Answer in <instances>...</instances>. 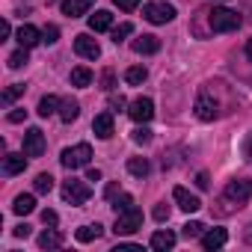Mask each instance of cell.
<instances>
[{
	"mask_svg": "<svg viewBox=\"0 0 252 252\" xmlns=\"http://www.w3.org/2000/svg\"><path fill=\"white\" fill-rule=\"evenodd\" d=\"M249 158H252V143H249Z\"/></svg>",
	"mask_w": 252,
	"mask_h": 252,
	"instance_id": "49",
	"label": "cell"
},
{
	"mask_svg": "<svg viewBox=\"0 0 252 252\" xmlns=\"http://www.w3.org/2000/svg\"><path fill=\"white\" fill-rule=\"evenodd\" d=\"M113 6L122 9V12H134V9L140 6V0H113Z\"/></svg>",
	"mask_w": 252,
	"mask_h": 252,
	"instance_id": "36",
	"label": "cell"
},
{
	"mask_svg": "<svg viewBox=\"0 0 252 252\" xmlns=\"http://www.w3.org/2000/svg\"><path fill=\"white\" fill-rule=\"evenodd\" d=\"M143 15H146L152 24H169L178 12H175V6H172V3L155 0V3H146V6H143Z\"/></svg>",
	"mask_w": 252,
	"mask_h": 252,
	"instance_id": "5",
	"label": "cell"
},
{
	"mask_svg": "<svg viewBox=\"0 0 252 252\" xmlns=\"http://www.w3.org/2000/svg\"><path fill=\"white\" fill-rule=\"evenodd\" d=\"M92 134H95L98 140H110V137L116 134V128H113V113H98V116L92 119Z\"/></svg>",
	"mask_w": 252,
	"mask_h": 252,
	"instance_id": "11",
	"label": "cell"
},
{
	"mask_svg": "<svg viewBox=\"0 0 252 252\" xmlns=\"http://www.w3.org/2000/svg\"><path fill=\"white\" fill-rule=\"evenodd\" d=\"M89 3H92V0H63L60 9H63V15H68V18H80V15L89 12Z\"/></svg>",
	"mask_w": 252,
	"mask_h": 252,
	"instance_id": "15",
	"label": "cell"
},
{
	"mask_svg": "<svg viewBox=\"0 0 252 252\" xmlns=\"http://www.w3.org/2000/svg\"><path fill=\"white\" fill-rule=\"evenodd\" d=\"M196 184H199L202 190H208V184H211V181H208V172H199V175H196Z\"/></svg>",
	"mask_w": 252,
	"mask_h": 252,
	"instance_id": "42",
	"label": "cell"
},
{
	"mask_svg": "<svg viewBox=\"0 0 252 252\" xmlns=\"http://www.w3.org/2000/svg\"><path fill=\"white\" fill-rule=\"evenodd\" d=\"M155 220H158V222L169 220V208H166V205H158V208H155Z\"/></svg>",
	"mask_w": 252,
	"mask_h": 252,
	"instance_id": "40",
	"label": "cell"
},
{
	"mask_svg": "<svg viewBox=\"0 0 252 252\" xmlns=\"http://www.w3.org/2000/svg\"><path fill=\"white\" fill-rule=\"evenodd\" d=\"M18 95H24V83H12V86L3 92V101H6V104H12Z\"/></svg>",
	"mask_w": 252,
	"mask_h": 252,
	"instance_id": "34",
	"label": "cell"
},
{
	"mask_svg": "<svg viewBox=\"0 0 252 252\" xmlns=\"http://www.w3.org/2000/svg\"><path fill=\"white\" fill-rule=\"evenodd\" d=\"M146 77H149V68L146 65H131L128 71H125V83H128V86H140Z\"/></svg>",
	"mask_w": 252,
	"mask_h": 252,
	"instance_id": "25",
	"label": "cell"
},
{
	"mask_svg": "<svg viewBox=\"0 0 252 252\" xmlns=\"http://www.w3.org/2000/svg\"><path fill=\"white\" fill-rule=\"evenodd\" d=\"M134 143H137V146H149V143H152V131H149V128H137V131H134Z\"/></svg>",
	"mask_w": 252,
	"mask_h": 252,
	"instance_id": "35",
	"label": "cell"
},
{
	"mask_svg": "<svg viewBox=\"0 0 252 252\" xmlns=\"http://www.w3.org/2000/svg\"><path fill=\"white\" fill-rule=\"evenodd\" d=\"M92 83V71L86 68V65H77V68H71V86H77V89H86Z\"/></svg>",
	"mask_w": 252,
	"mask_h": 252,
	"instance_id": "24",
	"label": "cell"
},
{
	"mask_svg": "<svg viewBox=\"0 0 252 252\" xmlns=\"http://www.w3.org/2000/svg\"><path fill=\"white\" fill-rule=\"evenodd\" d=\"M193 110H196V116H199L202 122H214V119L220 116V104H217V98H214L208 89H202V92H199V98H196Z\"/></svg>",
	"mask_w": 252,
	"mask_h": 252,
	"instance_id": "6",
	"label": "cell"
},
{
	"mask_svg": "<svg viewBox=\"0 0 252 252\" xmlns=\"http://www.w3.org/2000/svg\"><path fill=\"white\" fill-rule=\"evenodd\" d=\"M12 234H15V237H30V225H27V222H24V225H15Z\"/></svg>",
	"mask_w": 252,
	"mask_h": 252,
	"instance_id": "41",
	"label": "cell"
},
{
	"mask_svg": "<svg viewBox=\"0 0 252 252\" xmlns=\"http://www.w3.org/2000/svg\"><path fill=\"white\" fill-rule=\"evenodd\" d=\"M246 243H252V225L246 228Z\"/></svg>",
	"mask_w": 252,
	"mask_h": 252,
	"instance_id": "48",
	"label": "cell"
},
{
	"mask_svg": "<svg viewBox=\"0 0 252 252\" xmlns=\"http://www.w3.org/2000/svg\"><path fill=\"white\" fill-rule=\"evenodd\" d=\"M101 83H104V89H113V71H104Z\"/></svg>",
	"mask_w": 252,
	"mask_h": 252,
	"instance_id": "43",
	"label": "cell"
},
{
	"mask_svg": "<svg viewBox=\"0 0 252 252\" xmlns=\"http://www.w3.org/2000/svg\"><path fill=\"white\" fill-rule=\"evenodd\" d=\"M140 228H143V211L140 208H128V211L116 214V225H113L116 234H134Z\"/></svg>",
	"mask_w": 252,
	"mask_h": 252,
	"instance_id": "3",
	"label": "cell"
},
{
	"mask_svg": "<svg viewBox=\"0 0 252 252\" xmlns=\"http://www.w3.org/2000/svg\"><path fill=\"white\" fill-rule=\"evenodd\" d=\"M39 246H42V249H60V246H63V234H60L57 228H48V231L39 234Z\"/></svg>",
	"mask_w": 252,
	"mask_h": 252,
	"instance_id": "23",
	"label": "cell"
},
{
	"mask_svg": "<svg viewBox=\"0 0 252 252\" xmlns=\"http://www.w3.org/2000/svg\"><path fill=\"white\" fill-rule=\"evenodd\" d=\"M9 33H12L9 21H3V24H0V39H9Z\"/></svg>",
	"mask_w": 252,
	"mask_h": 252,
	"instance_id": "45",
	"label": "cell"
},
{
	"mask_svg": "<svg viewBox=\"0 0 252 252\" xmlns=\"http://www.w3.org/2000/svg\"><path fill=\"white\" fill-rule=\"evenodd\" d=\"M27 51H30V48L15 51V54L9 57V68H21V65H27V60H30V57H27Z\"/></svg>",
	"mask_w": 252,
	"mask_h": 252,
	"instance_id": "31",
	"label": "cell"
},
{
	"mask_svg": "<svg viewBox=\"0 0 252 252\" xmlns=\"http://www.w3.org/2000/svg\"><path fill=\"white\" fill-rule=\"evenodd\" d=\"M172 199L178 202V208L181 211H187V214H193V211H199L202 208V202H199V196H193L190 190H184V187H175L172 190Z\"/></svg>",
	"mask_w": 252,
	"mask_h": 252,
	"instance_id": "13",
	"label": "cell"
},
{
	"mask_svg": "<svg viewBox=\"0 0 252 252\" xmlns=\"http://www.w3.org/2000/svg\"><path fill=\"white\" fill-rule=\"evenodd\" d=\"M33 187H36V193H51L54 190V175L51 172H39L36 181H33Z\"/></svg>",
	"mask_w": 252,
	"mask_h": 252,
	"instance_id": "28",
	"label": "cell"
},
{
	"mask_svg": "<svg viewBox=\"0 0 252 252\" xmlns=\"http://www.w3.org/2000/svg\"><path fill=\"white\" fill-rule=\"evenodd\" d=\"M63 199H65L68 205H86V202L92 199V190H89V184H86V181L71 178V181H65V184H63Z\"/></svg>",
	"mask_w": 252,
	"mask_h": 252,
	"instance_id": "4",
	"label": "cell"
},
{
	"mask_svg": "<svg viewBox=\"0 0 252 252\" xmlns=\"http://www.w3.org/2000/svg\"><path fill=\"white\" fill-rule=\"evenodd\" d=\"M175 246V234L166 228V231H155L152 234V249H158V252H166V249H172Z\"/></svg>",
	"mask_w": 252,
	"mask_h": 252,
	"instance_id": "20",
	"label": "cell"
},
{
	"mask_svg": "<svg viewBox=\"0 0 252 252\" xmlns=\"http://www.w3.org/2000/svg\"><path fill=\"white\" fill-rule=\"evenodd\" d=\"M74 54L83 57V60H98L101 57V45L89 33H80V36H74Z\"/></svg>",
	"mask_w": 252,
	"mask_h": 252,
	"instance_id": "9",
	"label": "cell"
},
{
	"mask_svg": "<svg viewBox=\"0 0 252 252\" xmlns=\"http://www.w3.org/2000/svg\"><path fill=\"white\" fill-rule=\"evenodd\" d=\"M42 119H48V116H54V113H60V98L57 95H42V101H39V110H36Z\"/></svg>",
	"mask_w": 252,
	"mask_h": 252,
	"instance_id": "21",
	"label": "cell"
},
{
	"mask_svg": "<svg viewBox=\"0 0 252 252\" xmlns=\"http://www.w3.org/2000/svg\"><path fill=\"white\" fill-rule=\"evenodd\" d=\"M246 57H249V60H252V39H249V42H246Z\"/></svg>",
	"mask_w": 252,
	"mask_h": 252,
	"instance_id": "47",
	"label": "cell"
},
{
	"mask_svg": "<svg viewBox=\"0 0 252 252\" xmlns=\"http://www.w3.org/2000/svg\"><path fill=\"white\" fill-rule=\"evenodd\" d=\"M128 172L137 175V178H146V175L152 172V166H149L146 158H131V160H128Z\"/></svg>",
	"mask_w": 252,
	"mask_h": 252,
	"instance_id": "27",
	"label": "cell"
},
{
	"mask_svg": "<svg viewBox=\"0 0 252 252\" xmlns=\"http://www.w3.org/2000/svg\"><path fill=\"white\" fill-rule=\"evenodd\" d=\"M86 181H101V172H98V169H89V172H86Z\"/></svg>",
	"mask_w": 252,
	"mask_h": 252,
	"instance_id": "46",
	"label": "cell"
},
{
	"mask_svg": "<svg viewBox=\"0 0 252 252\" xmlns=\"http://www.w3.org/2000/svg\"><path fill=\"white\" fill-rule=\"evenodd\" d=\"M134 51L143 54V57H146V54H158V51H160V39H158V36H140V39L134 42Z\"/></svg>",
	"mask_w": 252,
	"mask_h": 252,
	"instance_id": "18",
	"label": "cell"
},
{
	"mask_svg": "<svg viewBox=\"0 0 252 252\" xmlns=\"http://www.w3.org/2000/svg\"><path fill=\"white\" fill-rule=\"evenodd\" d=\"M12 211H15L18 217H27V214H33V211H36V199H33L30 193H21V196H15Z\"/></svg>",
	"mask_w": 252,
	"mask_h": 252,
	"instance_id": "19",
	"label": "cell"
},
{
	"mask_svg": "<svg viewBox=\"0 0 252 252\" xmlns=\"http://www.w3.org/2000/svg\"><path fill=\"white\" fill-rule=\"evenodd\" d=\"M89 160H92V146L89 143H77V146H71L60 155V163L71 172L80 169V166H89Z\"/></svg>",
	"mask_w": 252,
	"mask_h": 252,
	"instance_id": "2",
	"label": "cell"
},
{
	"mask_svg": "<svg viewBox=\"0 0 252 252\" xmlns=\"http://www.w3.org/2000/svg\"><path fill=\"white\" fill-rule=\"evenodd\" d=\"M116 193H122L119 184H107V199H116Z\"/></svg>",
	"mask_w": 252,
	"mask_h": 252,
	"instance_id": "44",
	"label": "cell"
},
{
	"mask_svg": "<svg viewBox=\"0 0 252 252\" xmlns=\"http://www.w3.org/2000/svg\"><path fill=\"white\" fill-rule=\"evenodd\" d=\"M24 155L27 158H42L45 155V134L39 128H30L24 134Z\"/></svg>",
	"mask_w": 252,
	"mask_h": 252,
	"instance_id": "10",
	"label": "cell"
},
{
	"mask_svg": "<svg viewBox=\"0 0 252 252\" xmlns=\"http://www.w3.org/2000/svg\"><path fill=\"white\" fill-rule=\"evenodd\" d=\"M57 39H60V27H57V24H48V27L42 30V42H45V45H54Z\"/></svg>",
	"mask_w": 252,
	"mask_h": 252,
	"instance_id": "33",
	"label": "cell"
},
{
	"mask_svg": "<svg viewBox=\"0 0 252 252\" xmlns=\"http://www.w3.org/2000/svg\"><path fill=\"white\" fill-rule=\"evenodd\" d=\"M128 116H131L137 125H146V122H152V116H155V101H152V98H146V95L134 98V101L128 104Z\"/></svg>",
	"mask_w": 252,
	"mask_h": 252,
	"instance_id": "8",
	"label": "cell"
},
{
	"mask_svg": "<svg viewBox=\"0 0 252 252\" xmlns=\"http://www.w3.org/2000/svg\"><path fill=\"white\" fill-rule=\"evenodd\" d=\"M42 220H45V225H57V222H60L57 211H51V208H48V211H42Z\"/></svg>",
	"mask_w": 252,
	"mask_h": 252,
	"instance_id": "37",
	"label": "cell"
},
{
	"mask_svg": "<svg viewBox=\"0 0 252 252\" xmlns=\"http://www.w3.org/2000/svg\"><path fill=\"white\" fill-rule=\"evenodd\" d=\"M225 240H228V231H225V228H208V231L202 234V249H205V252L222 249Z\"/></svg>",
	"mask_w": 252,
	"mask_h": 252,
	"instance_id": "12",
	"label": "cell"
},
{
	"mask_svg": "<svg viewBox=\"0 0 252 252\" xmlns=\"http://www.w3.org/2000/svg\"><path fill=\"white\" fill-rule=\"evenodd\" d=\"M89 30L92 33H104V30H113V15L107 9H98L95 15H89Z\"/></svg>",
	"mask_w": 252,
	"mask_h": 252,
	"instance_id": "16",
	"label": "cell"
},
{
	"mask_svg": "<svg viewBox=\"0 0 252 252\" xmlns=\"http://www.w3.org/2000/svg\"><path fill=\"white\" fill-rule=\"evenodd\" d=\"M181 234H184L187 240H190V237H202V234H205V225H202V222H196V220H190V222H184V225H181Z\"/></svg>",
	"mask_w": 252,
	"mask_h": 252,
	"instance_id": "29",
	"label": "cell"
},
{
	"mask_svg": "<svg viewBox=\"0 0 252 252\" xmlns=\"http://www.w3.org/2000/svg\"><path fill=\"white\" fill-rule=\"evenodd\" d=\"M74 237H77L80 243H92V240L101 237V225H98V222H95V225H80V228L74 231Z\"/></svg>",
	"mask_w": 252,
	"mask_h": 252,
	"instance_id": "26",
	"label": "cell"
},
{
	"mask_svg": "<svg viewBox=\"0 0 252 252\" xmlns=\"http://www.w3.org/2000/svg\"><path fill=\"white\" fill-rule=\"evenodd\" d=\"M24 169H27V155H24V152L3 158V175H18V172H24Z\"/></svg>",
	"mask_w": 252,
	"mask_h": 252,
	"instance_id": "17",
	"label": "cell"
},
{
	"mask_svg": "<svg viewBox=\"0 0 252 252\" xmlns=\"http://www.w3.org/2000/svg\"><path fill=\"white\" fill-rule=\"evenodd\" d=\"M134 33V24H128V21H125V24H119V27H113V42L119 45V42H125V39H128Z\"/></svg>",
	"mask_w": 252,
	"mask_h": 252,
	"instance_id": "30",
	"label": "cell"
},
{
	"mask_svg": "<svg viewBox=\"0 0 252 252\" xmlns=\"http://www.w3.org/2000/svg\"><path fill=\"white\" fill-rule=\"evenodd\" d=\"M6 119H9L12 125H18V122H24V119H27V110H12V113H9Z\"/></svg>",
	"mask_w": 252,
	"mask_h": 252,
	"instance_id": "39",
	"label": "cell"
},
{
	"mask_svg": "<svg viewBox=\"0 0 252 252\" xmlns=\"http://www.w3.org/2000/svg\"><path fill=\"white\" fill-rule=\"evenodd\" d=\"M208 24L214 33H231L240 27V15L234 9H225V6H214V12L208 15Z\"/></svg>",
	"mask_w": 252,
	"mask_h": 252,
	"instance_id": "1",
	"label": "cell"
},
{
	"mask_svg": "<svg viewBox=\"0 0 252 252\" xmlns=\"http://www.w3.org/2000/svg\"><path fill=\"white\" fill-rule=\"evenodd\" d=\"M222 196H225L228 202L243 205L246 199H252V178H234V181H228L225 190H222Z\"/></svg>",
	"mask_w": 252,
	"mask_h": 252,
	"instance_id": "7",
	"label": "cell"
},
{
	"mask_svg": "<svg viewBox=\"0 0 252 252\" xmlns=\"http://www.w3.org/2000/svg\"><path fill=\"white\" fill-rule=\"evenodd\" d=\"M128 208H134V199H131L128 193H122V196H119V199L113 202V211H116V214H122V211H128Z\"/></svg>",
	"mask_w": 252,
	"mask_h": 252,
	"instance_id": "32",
	"label": "cell"
},
{
	"mask_svg": "<svg viewBox=\"0 0 252 252\" xmlns=\"http://www.w3.org/2000/svg\"><path fill=\"white\" fill-rule=\"evenodd\" d=\"M15 39H18V45H21V48H33V45H39V42H42V33H39L33 24H21V27H18V33H15Z\"/></svg>",
	"mask_w": 252,
	"mask_h": 252,
	"instance_id": "14",
	"label": "cell"
},
{
	"mask_svg": "<svg viewBox=\"0 0 252 252\" xmlns=\"http://www.w3.org/2000/svg\"><path fill=\"white\" fill-rule=\"evenodd\" d=\"M125 107H128V101H125L122 95H113L110 98V110H125Z\"/></svg>",
	"mask_w": 252,
	"mask_h": 252,
	"instance_id": "38",
	"label": "cell"
},
{
	"mask_svg": "<svg viewBox=\"0 0 252 252\" xmlns=\"http://www.w3.org/2000/svg\"><path fill=\"white\" fill-rule=\"evenodd\" d=\"M77 116H80V104H77L74 98L60 101V119H63V122H74Z\"/></svg>",
	"mask_w": 252,
	"mask_h": 252,
	"instance_id": "22",
	"label": "cell"
}]
</instances>
